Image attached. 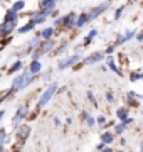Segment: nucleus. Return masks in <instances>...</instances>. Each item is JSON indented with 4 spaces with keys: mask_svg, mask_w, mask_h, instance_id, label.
Returning a JSON list of instances; mask_svg holds the SVG:
<instances>
[{
    "mask_svg": "<svg viewBox=\"0 0 143 152\" xmlns=\"http://www.w3.org/2000/svg\"><path fill=\"white\" fill-rule=\"evenodd\" d=\"M56 93H57V85L56 83H51L49 86L44 90V93L40 95V98H39L37 102V108H44L46 105L49 103L51 100H52V96H54Z\"/></svg>",
    "mask_w": 143,
    "mask_h": 152,
    "instance_id": "nucleus-1",
    "label": "nucleus"
},
{
    "mask_svg": "<svg viewBox=\"0 0 143 152\" xmlns=\"http://www.w3.org/2000/svg\"><path fill=\"white\" fill-rule=\"evenodd\" d=\"M110 0H106V2H103V4H99L98 7H91L88 10V19H89V22H93V20H96L101 14H105L108 9H110Z\"/></svg>",
    "mask_w": 143,
    "mask_h": 152,
    "instance_id": "nucleus-2",
    "label": "nucleus"
},
{
    "mask_svg": "<svg viewBox=\"0 0 143 152\" xmlns=\"http://www.w3.org/2000/svg\"><path fill=\"white\" fill-rule=\"evenodd\" d=\"M79 59H81V54H79V53H74V54L67 56V58H64V59H61L59 63H57V68H59L61 71L67 69V68H74V66L79 63Z\"/></svg>",
    "mask_w": 143,
    "mask_h": 152,
    "instance_id": "nucleus-3",
    "label": "nucleus"
},
{
    "mask_svg": "<svg viewBox=\"0 0 143 152\" xmlns=\"http://www.w3.org/2000/svg\"><path fill=\"white\" fill-rule=\"evenodd\" d=\"M29 135H30V125L29 124H20L15 127V139L19 144H24L29 139Z\"/></svg>",
    "mask_w": 143,
    "mask_h": 152,
    "instance_id": "nucleus-4",
    "label": "nucleus"
},
{
    "mask_svg": "<svg viewBox=\"0 0 143 152\" xmlns=\"http://www.w3.org/2000/svg\"><path fill=\"white\" fill-rule=\"evenodd\" d=\"M27 117H29V105L27 103H22L19 108H17L15 115H14V118H12V124L17 127V125L22 124V120L27 118Z\"/></svg>",
    "mask_w": 143,
    "mask_h": 152,
    "instance_id": "nucleus-5",
    "label": "nucleus"
},
{
    "mask_svg": "<svg viewBox=\"0 0 143 152\" xmlns=\"http://www.w3.org/2000/svg\"><path fill=\"white\" fill-rule=\"evenodd\" d=\"M15 26H17V22L4 20L2 24H0V37H7V36H10V34L15 31Z\"/></svg>",
    "mask_w": 143,
    "mask_h": 152,
    "instance_id": "nucleus-6",
    "label": "nucleus"
},
{
    "mask_svg": "<svg viewBox=\"0 0 143 152\" xmlns=\"http://www.w3.org/2000/svg\"><path fill=\"white\" fill-rule=\"evenodd\" d=\"M76 19H77V15L74 14V12L67 14V15H62V27L67 29V31L76 29Z\"/></svg>",
    "mask_w": 143,
    "mask_h": 152,
    "instance_id": "nucleus-7",
    "label": "nucleus"
},
{
    "mask_svg": "<svg viewBox=\"0 0 143 152\" xmlns=\"http://www.w3.org/2000/svg\"><path fill=\"white\" fill-rule=\"evenodd\" d=\"M105 59V53L101 51H96V53H91L89 56H86L83 61V64H96V63H101Z\"/></svg>",
    "mask_w": 143,
    "mask_h": 152,
    "instance_id": "nucleus-8",
    "label": "nucleus"
},
{
    "mask_svg": "<svg viewBox=\"0 0 143 152\" xmlns=\"http://www.w3.org/2000/svg\"><path fill=\"white\" fill-rule=\"evenodd\" d=\"M56 49V42L52 41V39H49V41H42V44L39 46V51H40V54L46 56L49 54V53H54Z\"/></svg>",
    "mask_w": 143,
    "mask_h": 152,
    "instance_id": "nucleus-9",
    "label": "nucleus"
},
{
    "mask_svg": "<svg viewBox=\"0 0 143 152\" xmlns=\"http://www.w3.org/2000/svg\"><path fill=\"white\" fill-rule=\"evenodd\" d=\"M49 12H42V10H39V12H34V15L32 19H30V22H34L35 26H39V24H44L47 19H49Z\"/></svg>",
    "mask_w": 143,
    "mask_h": 152,
    "instance_id": "nucleus-10",
    "label": "nucleus"
},
{
    "mask_svg": "<svg viewBox=\"0 0 143 152\" xmlns=\"http://www.w3.org/2000/svg\"><path fill=\"white\" fill-rule=\"evenodd\" d=\"M136 36V31H125V34H118V39H116V46H121V44L128 42L130 39H133Z\"/></svg>",
    "mask_w": 143,
    "mask_h": 152,
    "instance_id": "nucleus-11",
    "label": "nucleus"
},
{
    "mask_svg": "<svg viewBox=\"0 0 143 152\" xmlns=\"http://www.w3.org/2000/svg\"><path fill=\"white\" fill-rule=\"evenodd\" d=\"M39 10L52 14V12L56 10V2L54 0H40V2H39Z\"/></svg>",
    "mask_w": 143,
    "mask_h": 152,
    "instance_id": "nucleus-12",
    "label": "nucleus"
},
{
    "mask_svg": "<svg viewBox=\"0 0 143 152\" xmlns=\"http://www.w3.org/2000/svg\"><path fill=\"white\" fill-rule=\"evenodd\" d=\"M42 44V37L39 36V32L34 36V37H30V41L27 42V53H32V51H35V49L39 48Z\"/></svg>",
    "mask_w": 143,
    "mask_h": 152,
    "instance_id": "nucleus-13",
    "label": "nucleus"
},
{
    "mask_svg": "<svg viewBox=\"0 0 143 152\" xmlns=\"http://www.w3.org/2000/svg\"><path fill=\"white\" fill-rule=\"evenodd\" d=\"M81 118L84 120L86 127H89V129H94V127H96V120H94V117H93L91 113H88V112H83V113H81Z\"/></svg>",
    "mask_w": 143,
    "mask_h": 152,
    "instance_id": "nucleus-14",
    "label": "nucleus"
},
{
    "mask_svg": "<svg viewBox=\"0 0 143 152\" xmlns=\"http://www.w3.org/2000/svg\"><path fill=\"white\" fill-rule=\"evenodd\" d=\"M56 32V29L51 26V27H44L40 32H39V36L42 37V41H49V39H52V36H54Z\"/></svg>",
    "mask_w": 143,
    "mask_h": 152,
    "instance_id": "nucleus-15",
    "label": "nucleus"
},
{
    "mask_svg": "<svg viewBox=\"0 0 143 152\" xmlns=\"http://www.w3.org/2000/svg\"><path fill=\"white\" fill-rule=\"evenodd\" d=\"M89 22V19H88V12H83V14H79L77 15V19H76V29H83L86 24Z\"/></svg>",
    "mask_w": 143,
    "mask_h": 152,
    "instance_id": "nucleus-16",
    "label": "nucleus"
},
{
    "mask_svg": "<svg viewBox=\"0 0 143 152\" xmlns=\"http://www.w3.org/2000/svg\"><path fill=\"white\" fill-rule=\"evenodd\" d=\"M128 117H130V108L128 107H120V108L116 110V118L120 120V122L126 120Z\"/></svg>",
    "mask_w": 143,
    "mask_h": 152,
    "instance_id": "nucleus-17",
    "label": "nucleus"
},
{
    "mask_svg": "<svg viewBox=\"0 0 143 152\" xmlns=\"http://www.w3.org/2000/svg\"><path fill=\"white\" fill-rule=\"evenodd\" d=\"M101 142H105L106 145H111L113 142H115V132H103V135H101Z\"/></svg>",
    "mask_w": 143,
    "mask_h": 152,
    "instance_id": "nucleus-18",
    "label": "nucleus"
},
{
    "mask_svg": "<svg viewBox=\"0 0 143 152\" xmlns=\"http://www.w3.org/2000/svg\"><path fill=\"white\" fill-rule=\"evenodd\" d=\"M96 36H98V31H96V29H93V31H89V34H86V37H84V41H83V44H81V46H83V48L89 46V44L93 42V39L96 37Z\"/></svg>",
    "mask_w": 143,
    "mask_h": 152,
    "instance_id": "nucleus-19",
    "label": "nucleus"
},
{
    "mask_svg": "<svg viewBox=\"0 0 143 152\" xmlns=\"http://www.w3.org/2000/svg\"><path fill=\"white\" fill-rule=\"evenodd\" d=\"M34 29H35V24L29 20L27 24H24V26H20V27H19V34H27V32H32Z\"/></svg>",
    "mask_w": 143,
    "mask_h": 152,
    "instance_id": "nucleus-20",
    "label": "nucleus"
},
{
    "mask_svg": "<svg viewBox=\"0 0 143 152\" xmlns=\"http://www.w3.org/2000/svg\"><path fill=\"white\" fill-rule=\"evenodd\" d=\"M29 71H30L34 76L39 75V73L42 71V64H40V61H32V63H30V66H29Z\"/></svg>",
    "mask_w": 143,
    "mask_h": 152,
    "instance_id": "nucleus-21",
    "label": "nucleus"
},
{
    "mask_svg": "<svg viewBox=\"0 0 143 152\" xmlns=\"http://www.w3.org/2000/svg\"><path fill=\"white\" fill-rule=\"evenodd\" d=\"M126 129H128V124L123 120V122H120V124H116L115 125V135H121V134H125L126 132Z\"/></svg>",
    "mask_w": 143,
    "mask_h": 152,
    "instance_id": "nucleus-22",
    "label": "nucleus"
},
{
    "mask_svg": "<svg viewBox=\"0 0 143 152\" xmlns=\"http://www.w3.org/2000/svg\"><path fill=\"white\" fill-rule=\"evenodd\" d=\"M4 20L17 22V20H19V12H15V10H12V9H9V10L5 12V17H4Z\"/></svg>",
    "mask_w": 143,
    "mask_h": 152,
    "instance_id": "nucleus-23",
    "label": "nucleus"
},
{
    "mask_svg": "<svg viewBox=\"0 0 143 152\" xmlns=\"http://www.w3.org/2000/svg\"><path fill=\"white\" fill-rule=\"evenodd\" d=\"M106 61H108V68H110L111 71L118 73V76H123V73L120 71V68H118V66H116V63H115V58H111V56H110V58H108Z\"/></svg>",
    "mask_w": 143,
    "mask_h": 152,
    "instance_id": "nucleus-24",
    "label": "nucleus"
},
{
    "mask_svg": "<svg viewBox=\"0 0 143 152\" xmlns=\"http://www.w3.org/2000/svg\"><path fill=\"white\" fill-rule=\"evenodd\" d=\"M22 59H17L15 63H12V66L9 68V75H12V73H17V71L22 69Z\"/></svg>",
    "mask_w": 143,
    "mask_h": 152,
    "instance_id": "nucleus-25",
    "label": "nucleus"
},
{
    "mask_svg": "<svg viewBox=\"0 0 143 152\" xmlns=\"http://www.w3.org/2000/svg\"><path fill=\"white\" fill-rule=\"evenodd\" d=\"M10 9H12V10H15V12H20V10H24V9H25V2H24V0H17V2L10 7Z\"/></svg>",
    "mask_w": 143,
    "mask_h": 152,
    "instance_id": "nucleus-26",
    "label": "nucleus"
},
{
    "mask_svg": "<svg viewBox=\"0 0 143 152\" xmlns=\"http://www.w3.org/2000/svg\"><path fill=\"white\" fill-rule=\"evenodd\" d=\"M126 107H133V108H135V107H138V100H135L133 96H130V95H128V98H126Z\"/></svg>",
    "mask_w": 143,
    "mask_h": 152,
    "instance_id": "nucleus-27",
    "label": "nucleus"
},
{
    "mask_svg": "<svg viewBox=\"0 0 143 152\" xmlns=\"http://www.w3.org/2000/svg\"><path fill=\"white\" fill-rule=\"evenodd\" d=\"M9 140V137H7V130L4 129V127H0V142H5Z\"/></svg>",
    "mask_w": 143,
    "mask_h": 152,
    "instance_id": "nucleus-28",
    "label": "nucleus"
},
{
    "mask_svg": "<svg viewBox=\"0 0 143 152\" xmlns=\"http://www.w3.org/2000/svg\"><path fill=\"white\" fill-rule=\"evenodd\" d=\"M130 80H131L133 83L140 81V80H142V73H131V75H130Z\"/></svg>",
    "mask_w": 143,
    "mask_h": 152,
    "instance_id": "nucleus-29",
    "label": "nucleus"
},
{
    "mask_svg": "<svg viewBox=\"0 0 143 152\" xmlns=\"http://www.w3.org/2000/svg\"><path fill=\"white\" fill-rule=\"evenodd\" d=\"M123 12H125V5H120V7H118V9L115 10V19H120Z\"/></svg>",
    "mask_w": 143,
    "mask_h": 152,
    "instance_id": "nucleus-30",
    "label": "nucleus"
},
{
    "mask_svg": "<svg viewBox=\"0 0 143 152\" xmlns=\"http://www.w3.org/2000/svg\"><path fill=\"white\" fill-rule=\"evenodd\" d=\"M64 51H66V42H62L59 48H56L54 49V54H61V53H64Z\"/></svg>",
    "mask_w": 143,
    "mask_h": 152,
    "instance_id": "nucleus-31",
    "label": "nucleus"
},
{
    "mask_svg": "<svg viewBox=\"0 0 143 152\" xmlns=\"http://www.w3.org/2000/svg\"><path fill=\"white\" fill-rule=\"evenodd\" d=\"M106 122H108V120H106L105 115H99L98 118H96V124L98 125H106Z\"/></svg>",
    "mask_w": 143,
    "mask_h": 152,
    "instance_id": "nucleus-32",
    "label": "nucleus"
},
{
    "mask_svg": "<svg viewBox=\"0 0 143 152\" xmlns=\"http://www.w3.org/2000/svg\"><path fill=\"white\" fill-rule=\"evenodd\" d=\"M115 49H116V44H110V46L106 48L105 54H113V53H115Z\"/></svg>",
    "mask_w": 143,
    "mask_h": 152,
    "instance_id": "nucleus-33",
    "label": "nucleus"
},
{
    "mask_svg": "<svg viewBox=\"0 0 143 152\" xmlns=\"http://www.w3.org/2000/svg\"><path fill=\"white\" fill-rule=\"evenodd\" d=\"M51 76H52V69L49 68V69L46 71L44 75H42V80H44V81H47V80H51Z\"/></svg>",
    "mask_w": 143,
    "mask_h": 152,
    "instance_id": "nucleus-34",
    "label": "nucleus"
},
{
    "mask_svg": "<svg viewBox=\"0 0 143 152\" xmlns=\"http://www.w3.org/2000/svg\"><path fill=\"white\" fill-rule=\"evenodd\" d=\"M88 100H89V102H91V103L94 105V107H98V102H96V98H94V95H93L91 91L88 93Z\"/></svg>",
    "mask_w": 143,
    "mask_h": 152,
    "instance_id": "nucleus-35",
    "label": "nucleus"
},
{
    "mask_svg": "<svg viewBox=\"0 0 143 152\" xmlns=\"http://www.w3.org/2000/svg\"><path fill=\"white\" fill-rule=\"evenodd\" d=\"M106 102H108V103H113V102H115V95H113L111 91L106 93Z\"/></svg>",
    "mask_w": 143,
    "mask_h": 152,
    "instance_id": "nucleus-36",
    "label": "nucleus"
},
{
    "mask_svg": "<svg viewBox=\"0 0 143 152\" xmlns=\"http://www.w3.org/2000/svg\"><path fill=\"white\" fill-rule=\"evenodd\" d=\"M59 26H62V17H57V19H54V24H52V27H59Z\"/></svg>",
    "mask_w": 143,
    "mask_h": 152,
    "instance_id": "nucleus-37",
    "label": "nucleus"
},
{
    "mask_svg": "<svg viewBox=\"0 0 143 152\" xmlns=\"http://www.w3.org/2000/svg\"><path fill=\"white\" fill-rule=\"evenodd\" d=\"M106 147H108V145H106L105 142H99L98 145H96V151H98V152H103V151L106 149Z\"/></svg>",
    "mask_w": 143,
    "mask_h": 152,
    "instance_id": "nucleus-38",
    "label": "nucleus"
},
{
    "mask_svg": "<svg viewBox=\"0 0 143 152\" xmlns=\"http://www.w3.org/2000/svg\"><path fill=\"white\" fill-rule=\"evenodd\" d=\"M128 95H130V96H133V98H142V95H138L136 91H130Z\"/></svg>",
    "mask_w": 143,
    "mask_h": 152,
    "instance_id": "nucleus-39",
    "label": "nucleus"
},
{
    "mask_svg": "<svg viewBox=\"0 0 143 152\" xmlns=\"http://www.w3.org/2000/svg\"><path fill=\"white\" fill-rule=\"evenodd\" d=\"M136 39H138V41H140V42H143V32L136 34Z\"/></svg>",
    "mask_w": 143,
    "mask_h": 152,
    "instance_id": "nucleus-40",
    "label": "nucleus"
},
{
    "mask_svg": "<svg viewBox=\"0 0 143 152\" xmlns=\"http://www.w3.org/2000/svg\"><path fill=\"white\" fill-rule=\"evenodd\" d=\"M4 117H5V112H4V110H0V122L4 120Z\"/></svg>",
    "mask_w": 143,
    "mask_h": 152,
    "instance_id": "nucleus-41",
    "label": "nucleus"
},
{
    "mask_svg": "<svg viewBox=\"0 0 143 152\" xmlns=\"http://www.w3.org/2000/svg\"><path fill=\"white\" fill-rule=\"evenodd\" d=\"M54 125H56V127H59V125H61V120H59V118H54Z\"/></svg>",
    "mask_w": 143,
    "mask_h": 152,
    "instance_id": "nucleus-42",
    "label": "nucleus"
},
{
    "mask_svg": "<svg viewBox=\"0 0 143 152\" xmlns=\"http://www.w3.org/2000/svg\"><path fill=\"white\" fill-rule=\"evenodd\" d=\"M66 124H67V125L72 124V118H71V117H67V118H66Z\"/></svg>",
    "mask_w": 143,
    "mask_h": 152,
    "instance_id": "nucleus-43",
    "label": "nucleus"
},
{
    "mask_svg": "<svg viewBox=\"0 0 143 152\" xmlns=\"http://www.w3.org/2000/svg\"><path fill=\"white\" fill-rule=\"evenodd\" d=\"M120 144L121 145H126V139H120Z\"/></svg>",
    "mask_w": 143,
    "mask_h": 152,
    "instance_id": "nucleus-44",
    "label": "nucleus"
},
{
    "mask_svg": "<svg viewBox=\"0 0 143 152\" xmlns=\"http://www.w3.org/2000/svg\"><path fill=\"white\" fill-rule=\"evenodd\" d=\"M103 152H115V151H113L111 147H106V149H105V151H103Z\"/></svg>",
    "mask_w": 143,
    "mask_h": 152,
    "instance_id": "nucleus-45",
    "label": "nucleus"
},
{
    "mask_svg": "<svg viewBox=\"0 0 143 152\" xmlns=\"http://www.w3.org/2000/svg\"><path fill=\"white\" fill-rule=\"evenodd\" d=\"M10 152H22V151H20V149H12Z\"/></svg>",
    "mask_w": 143,
    "mask_h": 152,
    "instance_id": "nucleus-46",
    "label": "nucleus"
},
{
    "mask_svg": "<svg viewBox=\"0 0 143 152\" xmlns=\"http://www.w3.org/2000/svg\"><path fill=\"white\" fill-rule=\"evenodd\" d=\"M140 152H143V140H142V144H140Z\"/></svg>",
    "mask_w": 143,
    "mask_h": 152,
    "instance_id": "nucleus-47",
    "label": "nucleus"
},
{
    "mask_svg": "<svg viewBox=\"0 0 143 152\" xmlns=\"http://www.w3.org/2000/svg\"><path fill=\"white\" fill-rule=\"evenodd\" d=\"M0 152H5V151H4V149H0Z\"/></svg>",
    "mask_w": 143,
    "mask_h": 152,
    "instance_id": "nucleus-48",
    "label": "nucleus"
},
{
    "mask_svg": "<svg viewBox=\"0 0 143 152\" xmlns=\"http://www.w3.org/2000/svg\"><path fill=\"white\" fill-rule=\"evenodd\" d=\"M54 2H56V4H57V2H59V0H54Z\"/></svg>",
    "mask_w": 143,
    "mask_h": 152,
    "instance_id": "nucleus-49",
    "label": "nucleus"
},
{
    "mask_svg": "<svg viewBox=\"0 0 143 152\" xmlns=\"http://www.w3.org/2000/svg\"><path fill=\"white\" fill-rule=\"evenodd\" d=\"M142 80H143V73H142Z\"/></svg>",
    "mask_w": 143,
    "mask_h": 152,
    "instance_id": "nucleus-50",
    "label": "nucleus"
},
{
    "mask_svg": "<svg viewBox=\"0 0 143 152\" xmlns=\"http://www.w3.org/2000/svg\"><path fill=\"white\" fill-rule=\"evenodd\" d=\"M0 102H2V100H0Z\"/></svg>",
    "mask_w": 143,
    "mask_h": 152,
    "instance_id": "nucleus-51",
    "label": "nucleus"
},
{
    "mask_svg": "<svg viewBox=\"0 0 143 152\" xmlns=\"http://www.w3.org/2000/svg\"><path fill=\"white\" fill-rule=\"evenodd\" d=\"M142 113H143V112H142Z\"/></svg>",
    "mask_w": 143,
    "mask_h": 152,
    "instance_id": "nucleus-52",
    "label": "nucleus"
}]
</instances>
